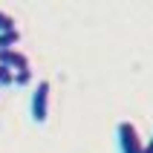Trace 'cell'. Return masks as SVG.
Masks as SVG:
<instances>
[{
    "label": "cell",
    "mask_w": 153,
    "mask_h": 153,
    "mask_svg": "<svg viewBox=\"0 0 153 153\" xmlns=\"http://www.w3.org/2000/svg\"><path fill=\"white\" fill-rule=\"evenodd\" d=\"M116 139H119V150L121 153H145V145L139 139V130L133 121H119L116 127Z\"/></svg>",
    "instance_id": "obj_1"
},
{
    "label": "cell",
    "mask_w": 153,
    "mask_h": 153,
    "mask_svg": "<svg viewBox=\"0 0 153 153\" xmlns=\"http://www.w3.org/2000/svg\"><path fill=\"white\" fill-rule=\"evenodd\" d=\"M49 90H52L49 81H38V87L32 93V101H29V113H32V119L38 124H43L49 119Z\"/></svg>",
    "instance_id": "obj_2"
},
{
    "label": "cell",
    "mask_w": 153,
    "mask_h": 153,
    "mask_svg": "<svg viewBox=\"0 0 153 153\" xmlns=\"http://www.w3.org/2000/svg\"><path fill=\"white\" fill-rule=\"evenodd\" d=\"M17 43H20V29H15V32H3V35H0V49H15Z\"/></svg>",
    "instance_id": "obj_3"
},
{
    "label": "cell",
    "mask_w": 153,
    "mask_h": 153,
    "mask_svg": "<svg viewBox=\"0 0 153 153\" xmlns=\"http://www.w3.org/2000/svg\"><path fill=\"white\" fill-rule=\"evenodd\" d=\"M15 29H17V26H15V17L0 9V35H3V32H15Z\"/></svg>",
    "instance_id": "obj_4"
},
{
    "label": "cell",
    "mask_w": 153,
    "mask_h": 153,
    "mask_svg": "<svg viewBox=\"0 0 153 153\" xmlns=\"http://www.w3.org/2000/svg\"><path fill=\"white\" fill-rule=\"evenodd\" d=\"M12 84H15V69L0 64V87H12Z\"/></svg>",
    "instance_id": "obj_5"
},
{
    "label": "cell",
    "mask_w": 153,
    "mask_h": 153,
    "mask_svg": "<svg viewBox=\"0 0 153 153\" xmlns=\"http://www.w3.org/2000/svg\"><path fill=\"white\" fill-rule=\"evenodd\" d=\"M145 153H153V139H150V142L145 145Z\"/></svg>",
    "instance_id": "obj_6"
}]
</instances>
